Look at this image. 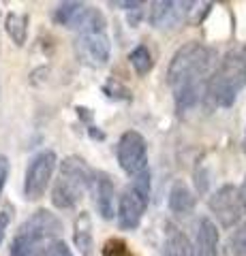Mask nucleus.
<instances>
[{"label":"nucleus","mask_w":246,"mask_h":256,"mask_svg":"<svg viewBox=\"0 0 246 256\" xmlns=\"http://www.w3.org/2000/svg\"><path fill=\"white\" fill-rule=\"evenodd\" d=\"M212 52L201 43H186L173 54L167 82L173 92L178 114H186L199 102L212 66Z\"/></svg>","instance_id":"1"},{"label":"nucleus","mask_w":246,"mask_h":256,"mask_svg":"<svg viewBox=\"0 0 246 256\" xmlns=\"http://www.w3.org/2000/svg\"><path fill=\"white\" fill-rule=\"evenodd\" d=\"M246 86V58L237 52H229L216 70L208 77L205 94L212 105L220 109L231 107Z\"/></svg>","instance_id":"2"},{"label":"nucleus","mask_w":246,"mask_h":256,"mask_svg":"<svg viewBox=\"0 0 246 256\" xmlns=\"http://www.w3.org/2000/svg\"><path fill=\"white\" fill-rule=\"evenodd\" d=\"M62 222L56 214L39 210L20 226L18 235L11 242V256H39L45 248L43 244H52L60 235Z\"/></svg>","instance_id":"3"},{"label":"nucleus","mask_w":246,"mask_h":256,"mask_svg":"<svg viewBox=\"0 0 246 256\" xmlns=\"http://www.w3.org/2000/svg\"><path fill=\"white\" fill-rule=\"evenodd\" d=\"M90 184H92V171L84 162V158L67 156L60 162V175L52 188V203L58 210H73L84 198Z\"/></svg>","instance_id":"4"},{"label":"nucleus","mask_w":246,"mask_h":256,"mask_svg":"<svg viewBox=\"0 0 246 256\" xmlns=\"http://www.w3.org/2000/svg\"><path fill=\"white\" fill-rule=\"evenodd\" d=\"M75 54L84 64L92 68L105 66L109 56H112V43H109L105 24L79 32L75 38Z\"/></svg>","instance_id":"5"},{"label":"nucleus","mask_w":246,"mask_h":256,"mask_svg":"<svg viewBox=\"0 0 246 256\" xmlns=\"http://www.w3.org/2000/svg\"><path fill=\"white\" fill-rule=\"evenodd\" d=\"M56 164L58 158L52 150H43L37 156H33L26 169V178H24V196L28 201H39L45 194V190L52 182V175L56 171Z\"/></svg>","instance_id":"6"},{"label":"nucleus","mask_w":246,"mask_h":256,"mask_svg":"<svg viewBox=\"0 0 246 256\" xmlns=\"http://www.w3.org/2000/svg\"><path fill=\"white\" fill-rule=\"evenodd\" d=\"M116 154H118V164L129 178H137V175H144L150 171L146 139L137 130H126L122 134L120 141H118Z\"/></svg>","instance_id":"7"},{"label":"nucleus","mask_w":246,"mask_h":256,"mask_svg":"<svg viewBox=\"0 0 246 256\" xmlns=\"http://www.w3.org/2000/svg\"><path fill=\"white\" fill-rule=\"evenodd\" d=\"M208 205H210V212L214 214V218H216L220 226H225V228L235 226V224L242 220L244 212H246L242 198H240V190H237L235 186H231V184L220 186L210 196Z\"/></svg>","instance_id":"8"},{"label":"nucleus","mask_w":246,"mask_h":256,"mask_svg":"<svg viewBox=\"0 0 246 256\" xmlns=\"http://www.w3.org/2000/svg\"><path fill=\"white\" fill-rule=\"evenodd\" d=\"M193 2H176V0H156L150 9V24L158 30H173L178 28L184 18L190 13Z\"/></svg>","instance_id":"9"},{"label":"nucleus","mask_w":246,"mask_h":256,"mask_svg":"<svg viewBox=\"0 0 246 256\" xmlns=\"http://www.w3.org/2000/svg\"><path fill=\"white\" fill-rule=\"evenodd\" d=\"M146 207H148V203L141 201V198L135 194L131 188L124 190L122 196H120V201H118V212H116L120 228L122 230L137 228L139 222H141V216H144V212H146Z\"/></svg>","instance_id":"10"},{"label":"nucleus","mask_w":246,"mask_h":256,"mask_svg":"<svg viewBox=\"0 0 246 256\" xmlns=\"http://www.w3.org/2000/svg\"><path fill=\"white\" fill-rule=\"evenodd\" d=\"M193 256H218V230L210 218H201L195 224Z\"/></svg>","instance_id":"11"},{"label":"nucleus","mask_w":246,"mask_h":256,"mask_svg":"<svg viewBox=\"0 0 246 256\" xmlns=\"http://www.w3.org/2000/svg\"><path fill=\"white\" fill-rule=\"evenodd\" d=\"M92 184H94V203H97V210L101 214V218L112 220L116 216L112 180H109L105 173H97V175H92Z\"/></svg>","instance_id":"12"},{"label":"nucleus","mask_w":246,"mask_h":256,"mask_svg":"<svg viewBox=\"0 0 246 256\" xmlns=\"http://www.w3.org/2000/svg\"><path fill=\"white\" fill-rule=\"evenodd\" d=\"M90 9L92 6L84 4V2H62L56 6V11H54V20H56V24H60V26L79 30L84 26V22L88 20Z\"/></svg>","instance_id":"13"},{"label":"nucleus","mask_w":246,"mask_h":256,"mask_svg":"<svg viewBox=\"0 0 246 256\" xmlns=\"http://www.w3.org/2000/svg\"><path fill=\"white\" fill-rule=\"evenodd\" d=\"M169 210L176 216H188L195 210V194L186 186V182L176 180L169 190Z\"/></svg>","instance_id":"14"},{"label":"nucleus","mask_w":246,"mask_h":256,"mask_svg":"<svg viewBox=\"0 0 246 256\" xmlns=\"http://www.w3.org/2000/svg\"><path fill=\"white\" fill-rule=\"evenodd\" d=\"M73 242H75V248L79 250V254H82V256H92L94 242H92V220H90L88 212H82L75 218Z\"/></svg>","instance_id":"15"},{"label":"nucleus","mask_w":246,"mask_h":256,"mask_svg":"<svg viewBox=\"0 0 246 256\" xmlns=\"http://www.w3.org/2000/svg\"><path fill=\"white\" fill-rule=\"evenodd\" d=\"M163 256H193V246L188 237L173 224H167V230H165Z\"/></svg>","instance_id":"16"},{"label":"nucleus","mask_w":246,"mask_h":256,"mask_svg":"<svg viewBox=\"0 0 246 256\" xmlns=\"http://www.w3.org/2000/svg\"><path fill=\"white\" fill-rule=\"evenodd\" d=\"M5 30L15 45H24L26 43V36H28V15L9 13L5 20Z\"/></svg>","instance_id":"17"},{"label":"nucleus","mask_w":246,"mask_h":256,"mask_svg":"<svg viewBox=\"0 0 246 256\" xmlns=\"http://www.w3.org/2000/svg\"><path fill=\"white\" fill-rule=\"evenodd\" d=\"M131 60V66L135 68V73L137 75H148L150 70H152V54H150V50L146 45H137L135 50L131 52L129 56Z\"/></svg>","instance_id":"18"},{"label":"nucleus","mask_w":246,"mask_h":256,"mask_svg":"<svg viewBox=\"0 0 246 256\" xmlns=\"http://www.w3.org/2000/svg\"><path fill=\"white\" fill-rule=\"evenodd\" d=\"M227 254L229 256H246V220L237 224L233 233L227 239Z\"/></svg>","instance_id":"19"},{"label":"nucleus","mask_w":246,"mask_h":256,"mask_svg":"<svg viewBox=\"0 0 246 256\" xmlns=\"http://www.w3.org/2000/svg\"><path fill=\"white\" fill-rule=\"evenodd\" d=\"M103 256H135L131 252V248L126 246V242L122 239H109V242L103 246Z\"/></svg>","instance_id":"20"},{"label":"nucleus","mask_w":246,"mask_h":256,"mask_svg":"<svg viewBox=\"0 0 246 256\" xmlns=\"http://www.w3.org/2000/svg\"><path fill=\"white\" fill-rule=\"evenodd\" d=\"M41 256H73V252H71V248L62 242V239H54L52 244H47Z\"/></svg>","instance_id":"21"},{"label":"nucleus","mask_w":246,"mask_h":256,"mask_svg":"<svg viewBox=\"0 0 246 256\" xmlns=\"http://www.w3.org/2000/svg\"><path fill=\"white\" fill-rule=\"evenodd\" d=\"M11 218H13V210L11 207H5V210L0 212V244L5 242V235H7V228H9V224H11Z\"/></svg>","instance_id":"22"},{"label":"nucleus","mask_w":246,"mask_h":256,"mask_svg":"<svg viewBox=\"0 0 246 256\" xmlns=\"http://www.w3.org/2000/svg\"><path fill=\"white\" fill-rule=\"evenodd\" d=\"M7 178H9V158L7 156H0V192H3Z\"/></svg>","instance_id":"23"},{"label":"nucleus","mask_w":246,"mask_h":256,"mask_svg":"<svg viewBox=\"0 0 246 256\" xmlns=\"http://www.w3.org/2000/svg\"><path fill=\"white\" fill-rule=\"evenodd\" d=\"M237 190H240V198H242V203H244V210H246V178H244V184H242V186L237 188Z\"/></svg>","instance_id":"24"},{"label":"nucleus","mask_w":246,"mask_h":256,"mask_svg":"<svg viewBox=\"0 0 246 256\" xmlns=\"http://www.w3.org/2000/svg\"><path fill=\"white\" fill-rule=\"evenodd\" d=\"M244 152H246V132H244Z\"/></svg>","instance_id":"25"}]
</instances>
